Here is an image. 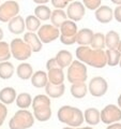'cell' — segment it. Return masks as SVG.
Here are the masks:
<instances>
[{
  "label": "cell",
  "mask_w": 121,
  "mask_h": 129,
  "mask_svg": "<svg viewBox=\"0 0 121 129\" xmlns=\"http://www.w3.org/2000/svg\"><path fill=\"white\" fill-rule=\"evenodd\" d=\"M75 54L79 61L90 67L102 69L107 66L106 53L104 50H94L89 46H79L76 48Z\"/></svg>",
  "instance_id": "6da1fadb"
},
{
  "label": "cell",
  "mask_w": 121,
  "mask_h": 129,
  "mask_svg": "<svg viewBox=\"0 0 121 129\" xmlns=\"http://www.w3.org/2000/svg\"><path fill=\"white\" fill-rule=\"evenodd\" d=\"M58 120L70 127L78 128L85 122L84 112L78 108L71 106H62L57 112Z\"/></svg>",
  "instance_id": "7a4b0ae2"
},
{
  "label": "cell",
  "mask_w": 121,
  "mask_h": 129,
  "mask_svg": "<svg viewBox=\"0 0 121 129\" xmlns=\"http://www.w3.org/2000/svg\"><path fill=\"white\" fill-rule=\"evenodd\" d=\"M50 98L47 95H37L32 99L31 107L33 109V116L39 122H47L51 117Z\"/></svg>",
  "instance_id": "3957f363"
},
{
  "label": "cell",
  "mask_w": 121,
  "mask_h": 129,
  "mask_svg": "<svg viewBox=\"0 0 121 129\" xmlns=\"http://www.w3.org/2000/svg\"><path fill=\"white\" fill-rule=\"evenodd\" d=\"M33 114L27 109H19L9 122L10 129H29L34 124Z\"/></svg>",
  "instance_id": "277c9868"
},
{
  "label": "cell",
  "mask_w": 121,
  "mask_h": 129,
  "mask_svg": "<svg viewBox=\"0 0 121 129\" xmlns=\"http://www.w3.org/2000/svg\"><path fill=\"white\" fill-rule=\"evenodd\" d=\"M88 78L87 73V66L79 60H73L70 66L68 67L67 79L71 84L86 82Z\"/></svg>",
  "instance_id": "5b68a950"
},
{
  "label": "cell",
  "mask_w": 121,
  "mask_h": 129,
  "mask_svg": "<svg viewBox=\"0 0 121 129\" xmlns=\"http://www.w3.org/2000/svg\"><path fill=\"white\" fill-rule=\"evenodd\" d=\"M10 48L12 57H14L16 60H19V61H25L28 58H30L31 54L33 53L31 47L24 41V39L19 38L12 40L10 43Z\"/></svg>",
  "instance_id": "8992f818"
},
{
  "label": "cell",
  "mask_w": 121,
  "mask_h": 129,
  "mask_svg": "<svg viewBox=\"0 0 121 129\" xmlns=\"http://www.w3.org/2000/svg\"><path fill=\"white\" fill-rule=\"evenodd\" d=\"M19 5L15 0H8L0 5V22L1 23H9L15 16L19 13Z\"/></svg>",
  "instance_id": "52a82bcc"
},
{
  "label": "cell",
  "mask_w": 121,
  "mask_h": 129,
  "mask_svg": "<svg viewBox=\"0 0 121 129\" xmlns=\"http://www.w3.org/2000/svg\"><path fill=\"white\" fill-rule=\"evenodd\" d=\"M121 120V109L115 104H107L101 110V122L105 125L119 123Z\"/></svg>",
  "instance_id": "ba28073f"
},
{
  "label": "cell",
  "mask_w": 121,
  "mask_h": 129,
  "mask_svg": "<svg viewBox=\"0 0 121 129\" xmlns=\"http://www.w3.org/2000/svg\"><path fill=\"white\" fill-rule=\"evenodd\" d=\"M38 36L40 40L42 41V43L48 44L59 39L60 29L55 27L54 25H51V24H45V25L40 27V29L38 30Z\"/></svg>",
  "instance_id": "9c48e42d"
},
{
  "label": "cell",
  "mask_w": 121,
  "mask_h": 129,
  "mask_svg": "<svg viewBox=\"0 0 121 129\" xmlns=\"http://www.w3.org/2000/svg\"><path fill=\"white\" fill-rule=\"evenodd\" d=\"M108 90L107 81L102 76H94L88 84V91L93 97H102Z\"/></svg>",
  "instance_id": "30bf717a"
},
{
  "label": "cell",
  "mask_w": 121,
  "mask_h": 129,
  "mask_svg": "<svg viewBox=\"0 0 121 129\" xmlns=\"http://www.w3.org/2000/svg\"><path fill=\"white\" fill-rule=\"evenodd\" d=\"M86 14V8L80 1H72L69 3L67 7V15L68 18L73 22H79L82 21L83 17Z\"/></svg>",
  "instance_id": "8fae6325"
},
{
  "label": "cell",
  "mask_w": 121,
  "mask_h": 129,
  "mask_svg": "<svg viewBox=\"0 0 121 129\" xmlns=\"http://www.w3.org/2000/svg\"><path fill=\"white\" fill-rule=\"evenodd\" d=\"M95 19L101 24H108L114 17V11L109 6H101L95 10Z\"/></svg>",
  "instance_id": "7c38bea8"
},
{
  "label": "cell",
  "mask_w": 121,
  "mask_h": 129,
  "mask_svg": "<svg viewBox=\"0 0 121 129\" xmlns=\"http://www.w3.org/2000/svg\"><path fill=\"white\" fill-rule=\"evenodd\" d=\"M23 39H24V41H25L28 45L31 47L32 52H34V53H39V52L42 51L43 43H42L41 40H40L38 34L28 31V32H26V34L24 35Z\"/></svg>",
  "instance_id": "4fadbf2b"
},
{
  "label": "cell",
  "mask_w": 121,
  "mask_h": 129,
  "mask_svg": "<svg viewBox=\"0 0 121 129\" xmlns=\"http://www.w3.org/2000/svg\"><path fill=\"white\" fill-rule=\"evenodd\" d=\"M8 29L11 34L13 35H21L23 34L26 29V24L25 19L23 18V16L17 15L13 17L11 21L8 23Z\"/></svg>",
  "instance_id": "5bb4252c"
},
{
  "label": "cell",
  "mask_w": 121,
  "mask_h": 129,
  "mask_svg": "<svg viewBox=\"0 0 121 129\" xmlns=\"http://www.w3.org/2000/svg\"><path fill=\"white\" fill-rule=\"evenodd\" d=\"M60 36L66 38H76V35L78 32L77 25L76 23L71 21V19H67L61 26H60Z\"/></svg>",
  "instance_id": "9a60e30c"
},
{
  "label": "cell",
  "mask_w": 121,
  "mask_h": 129,
  "mask_svg": "<svg viewBox=\"0 0 121 129\" xmlns=\"http://www.w3.org/2000/svg\"><path fill=\"white\" fill-rule=\"evenodd\" d=\"M94 32L89 28H83V29L78 30L77 35H76V43L79 46H88L90 45L93 39Z\"/></svg>",
  "instance_id": "2e32d148"
},
{
  "label": "cell",
  "mask_w": 121,
  "mask_h": 129,
  "mask_svg": "<svg viewBox=\"0 0 121 129\" xmlns=\"http://www.w3.org/2000/svg\"><path fill=\"white\" fill-rule=\"evenodd\" d=\"M84 118L88 125H99L101 122V111L96 108H88L84 112Z\"/></svg>",
  "instance_id": "e0dca14e"
},
{
  "label": "cell",
  "mask_w": 121,
  "mask_h": 129,
  "mask_svg": "<svg viewBox=\"0 0 121 129\" xmlns=\"http://www.w3.org/2000/svg\"><path fill=\"white\" fill-rule=\"evenodd\" d=\"M45 91H46V95L49 98L57 99L64 95V92H66V85L64 84L55 85V84H51L48 82L47 85L45 86Z\"/></svg>",
  "instance_id": "ac0fdd59"
},
{
  "label": "cell",
  "mask_w": 121,
  "mask_h": 129,
  "mask_svg": "<svg viewBox=\"0 0 121 129\" xmlns=\"http://www.w3.org/2000/svg\"><path fill=\"white\" fill-rule=\"evenodd\" d=\"M56 60H57L58 66L64 69V68H68L70 64L73 62V55L71 54V52H69L68 50H61L59 51L57 55L55 56Z\"/></svg>",
  "instance_id": "d6986e66"
},
{
  "label": "cell",
  "mask_w": 121,
  "mask_h": 129,
  "mask_svg": "<svg viewBox=\"0 0 121 129\" xmlns=\"http://www.w3.org/2000/svg\"><path fill=\"white\" fill-rule=\"evenodd\" d=\"M31 84L32 86L35 88H43L47 85L48 83V76L47 73L44 72L43 70H38L35 71L33 75L31 76Z\"/></svg>",
  "instance_id": "ffe728a7"
},
{
  "label": "cell",
  "mask_w": 121,
  "mask_h": 129,
  "mask_svg": "<svg viewBox=\"0 0 121 129\" xmlns=\"http://www.w3.org/2000/svg\"><path fill=\"white\" fill-rule=\"evenodd\" d=\"M16 97L17 94L13 87L8 86L0 90V102L5 104H12L16 100Z\"/></svg>",
  "instance_id": "44dd1931"
},
{
  "label": "cell",
  "mask_w": 121,
  "mask_h": 129,
  "mask_svg": "<svg viewBox=\"0 0 121 129\" xmlns=\"http://www.w3.org/2000/svg\"><path fill=\"white\" fill-rule=\"evenodd\" d=\"M48 76V82L55 85H59V84H63L64 82V72L61 68H54L47 72Z\"/></svg>",
  "instance_id": "7402d4cb"
},
{
  "label": "cell",
  "mask_w": 121,
  "mask_h": 129,
  "mask_svg": "<svg viewBox=\"0 0 121 129\" xmlns=\"http://www.w3.org/2000/svg\"><path fill=\"white\" fill-rule=\"evenodd\" d=\"M33 68L28 62H22L16 68V75L21 80H29L33 75Z\"/></svg>",
  "instance_id": "603a6c76"
},
{
  "label": "cell",
  "mask_w": 121,
  "mask_h": 129,
  "mask_svg": "<svg viewBox=\"0 0 121 129\" xmlns=\"http://www.w3.org/2000/svg\"><path fill=\"white\" fill-rule=\"evenodd\" d=\"M71 95L76 99H83L88 92V87L85 82L73 83L70 88Z\"/></svg>",
  "instance_id": "cb8c5ba5"
},
{
  "label": "cell",
  "mask_w": 121,
  "mask_h": 129,
  "mask_svg": "<svg viewBox=\"0 0 121 129\" xmlns=\"http://www.w3.org/2000/svg\"><path fill=\"white\" fill-rule=\"evenodd\" d=\"M67 19H68L67 12H64L62 9H56L51 12L50 22H51V25H54L55 27L60 28V26H61Z\"/></svg>",
  "instance_id": "d4e9b609"
},
{
  "label": "cell",
  "mask_w": 121,
  "mask_h": 129,
  "mask_svg": "<svg viewBox=\"0 0 121 129\" xmlns=\"http://www.w3.org/2000/svg\"><path fill=\"white\" fill-rule=\"evenodd\" d=\"M120 36L117 31L110 30L105 35V46L109 50H116L120 42Z\"/></svg>",
  "instance_id": "484cf974"
},
{
  "label": "cell",
  "mask_w": 121,
  "mask_h": 129,
  "mask_svg": "<svg viewBox=\"0 0 121 129\" xmlns=\"http://www.w3.org/2000/svg\"><path fill=\"white\" fill-rule=\"evenodd\" d=\"M14 71H15L14 64L10 62L9 60L0 62V79H2V80L11 79L14 74Z\"/></svg>",
  "instance_id": "4316f807"
},
{
  "label": "cell",
  "mask_w": 121,
  "mask_h": 129,
  "mask_svg": "<svg viewBox=\"0 0 121 129\" xmlns=\"http://www.w3.org/2000/svg\"><path fill=\"white\" fill-rule=\"evenodd\" d=\"M34 15L40 21H48L51 16V10L45 5H39L34 8Z\"/></svg>",
  "instance_id": "83f0119b"
},
{
  "label": "cell",
  "mask_w": 121,
  "mask_h": 129,
  "mask_svg": "<svg viewBox=\"0 0 121 129\" xmlns=\"http://www.w3.org/2000/svg\"><path fill=\"white\" fill-rule=\"evenodd\" d=\"M32 97L29 92H21L16 97V106L19 109H28L32 104Z\"/></svg>",
  "instance_id": "f1b7e54d"
},
{
  "label": "cell",
  "mask_w": 121,
  "mask_h": 129,
  "mask_svg": "<svg viewBox=\"0 0 121 129\" xmlns=\"http://www.w3.org/2000/svg\"><path fill=\"white\" fill-rule=\"evenodd\" d=\"M106 53V58H107V64L110 67H116L119 64L120 58H121V53L117 50H109L107 48L105 51Z\"/></svg>",
  "instance_id": "f546056e"
},
{
  "label": "cell",
  "mask_w": 121,
  "mask_h": 129,
  "mask_svg": "<svg viewBox=\"0 0 121 129\" xmlns=\"http://www.w3.org/2000/svg\"><path fill=\"white\" fill-rule=\"evenodd\" d=\"M25 24H26L27 30H29L31 32L38 31L40 29V27H41V21L35 15H28L25 19Z\"/></svg>",
  "instance_id": "4dcf8cb0"
},
{
  "label": "cell",
  "mask_w": 121,
  "mask_h": 129,
  "mask_svg": "<svg viewBox=\"0 0 121 129\" xmlns=\"http://www.w3.org/2000/svg\"><path fill=\"white\" fill-rule=\"evenodd\" d=\"M90 46L94 50H103L105 47V36L102 32H95Z\"/></svg>",
  "instance_id": "1f68e13d"
},
{
  "label": "cell",
  "mask_w": 121,
  "mask_h": 129,
  "mask_svg": "<svg viewBox=\"0 0 121 129\" xmlns=\"http://www.w3.org/2000/svg\"><path fill=\"white\" fill-rule=\"evenodd\" d=\"M12 57L10 44L6 41H0V62L8 61Z\"/></svg>",
  "instance_id": "d6a6232c"
},
{
  "label": "cell",
  "mask_w": 121,
  "mask_h": 129,
  "mask_svg": "<svg viewBox=\"0 0 121 129\" xmlns=\"http://www.w3.org/2000/svg\"><path fill=\"white\" fill-rule=\"evenodd\" d=\"M82 2L85 6V8H87V9L90 11H95L98 8L102 6L101 5L102 0H82Z\"/></svg>",
  "instance_id": "836d02e7"
},
{
  "label": "cell",
  "mask_w": 121,
  "mask_h": 129,
  "mask_svg": "<svg viewBox=\"0 0 121 129\" xmlns=\"http://www.w3.org/2000/svg\"><path fill=\"white\" fill-rule=\"evenodd\" d=\"M7 116H8V108L6 107L5 103L0 102V126L3 125Z\"/></svg>",
  "instance_id": "e575fe53"
},
{
  "label": "cell",
  "mask_w": 121,
  "mask_h": 129,
  "mask_svg": "<svg viewBox=\"0 0 121 129\" xmlns=\"http://www.w3.org/2000/svg\"><path fill=\"white\" fill-rule=\"evenodd\" d=\"M50 2L56 9H64L69 6L70 0H50Z\"/></svg>",
  "instance_id": "d590c367"
},
{
  "label": "cell",
  "mask_w": 121,
  "mask_h": 129,
  "mask_svg": "<svg viewBox=\"0 0 121 129\" xmlns=\"http://www.w3.org/2000/svg\"><path fill=\"white\" fill-rule=\"evenodd\" d=\"M60 42L64 45H73V44L76 43V38H66V37H59Z\"/></svg>",
  "instance_id": "8d00e7d4"
},
{
  "label": "cell",
  "mask_w": 121,
  "mask_h": 129,
  "mask_svg": "<svg viewBox=\"0 0 121 129\" xmlns=\"http://www.w3.org/2000/svg\"><path fill=\"white\" fill-rule=\"evenodd\" d=\"M54 68H60L58 66V63H57V60H56V58H50V59H48L47 60V62H46V69L47 71H49L51 69H54Z\"/></svg>",
  "instance_id": "74e56055"
},
{
  "label": "cell",
  "mask_w": 121,
  "mask_h": 129,
  "mask_svg": "<svg viewBox=\"0 0 121 129\" xmlns=\"http://www.w3.org/2000/svg\"><path fill=\"white\" fill-rule=\"evenodd\" d=\"M114 18L118 23H121V6H117L114 10Z\"/></svg>",
  "instance_id": "f35d334b"
},
{
  "label": "cell",
  "mask_w": 121,
  "mask_h": 129,
  "mask_svg": "<svg viewBox=\"0 0 121 129\" xmlns=\"http://www.w3.org/2000/svg\"><path fill=\"white\" fill-rule=\"evenodd\" d=\"M106 129H121V124L120 123L110 124V125H108Z\"/></svg>",
  "instance_id": "ab89813d"
},
{
  "label": "cell",
  "mask_w": 121,
  "mask_h": 129,
  "mask_svg": "<svg viewBox=\"0 0 121 129\" xmlns=\"http://www.w3.org/2000/svg\"><path fill=\"white\" fill-rule=\"evenodd\" d=\"M34 3H37V5H46L47 2H49L50 0H32Z\"/></svg>",
  "instance_id": "60d3db41"
},
{
  "label": "cell",
  "mask_w": 121,
  "mask_h": 129,
  "mask_svg": "<svg viewBox=\"0 0 121 129\" xmlns=\"http://www.w3.org/2000/svg\"><path fill=\"white\" fill-rule=\"evenodd\" d=\"M110 1L114 3V5H117V6H121V0H110Z\"/></svg>",
  "instance_id": "b9f144b4"
},
{
  "label": "cell",
  "mask_w": 121,
  "mask_h": 129,
  "mask_svg": "<svg viewBox=\"0 0 121 129\" xmlns=\"http://www.w3.org/2000/svg\"><path fill=\"white\" fill-rule=\"evenodd\" d=\"M117 101H118V107L121 109V94L119 95V97H118V100H117Z\"/></svg>",
  "instance_id": "7bdbcfd3"
},
{
  "label": "cell",
  "mask_w": 121,
  "mask_h": 129,
  "mask_svg": "<svg viewBox=\"0 0 121 129\" xmlns=\"http://www.w3.org/2000/svg\"><path fill=\"white\" fill-rule=\"evenodd\" d=\"M3 30L1 29V28H0V41H2V39H3Z\"/></svg>",
  "instance_id": "ee69618b"
},
{
  "label": "cell",
  "mask_w": 121,
  "mask_h": 129,
  "mask_svg": "<svg viewBox=\"0 0 121 129\" xmlns=\"http://www.w3.org/2000/svg\"><path fill=\"white\" fill-rule=\"evenodd\" d=\"M62 129H79V128H76V127H70V126H67V127H64Z\"/></svg>",
  "instance_id": "f6af8a7d"
},
{
  "label": "cell",
  "mask_w": 121,
  "mask_h": 129,
  "mask_svg": "<svg viewBox=\"0 0 121 129\" xmlns=\"http://www.w3.org/2000/svg\"><path fill=\"white\" fill-rule=\"evenodd\" d=\"M117 50H118L120 53H121V40H120V42H119V45H118V47H117Z\"/></svg>",
  "instance_id": "bcb514c9"
},
{
  "label": "cell",
  "mask_w": 121,
  "mask_h": 129,
  "mask_svg": "<svg viewBox=\"0 0 121 129\" xmlns=\"http://www.w3.org/2000/svg\"><path fill=\"white\" fill-rule=\"evenodd\" d=\"M79 129H93V128L90 127V126H87V127H82V128H79Z\"/></svg>",
  "instance_id": "7dc6e473"
},
{
  "label": "cell",
  "mask_w": 121,
  "mask_h": 129,
  "mask_svg": "<svg viewBox=\"0 0 121 129\" xmlns=\"http://www.w3.org/2000/svg\"><path fill=\"white\" fill-rule=\"evenodd\" d=\"M119 67L121 68V58H120V61H119Z\"/></svg>",
  "instance_id": "c3c4849f"
},
{
  "label": "cell",
  "mask_w": 121,
  "mask_h": 129,
  "mask_svg": "<svg viewBox=\"0 0 121 129\" xmlns=\"http://www.w3.org/2000/svg\"><path fill=\"white\" fill-rule=\"evenodd\" d=\"M72 1H75V0H70V2H72Z\"/></svg>",
  "instance_id": "681fc988"
}]
</instances>
